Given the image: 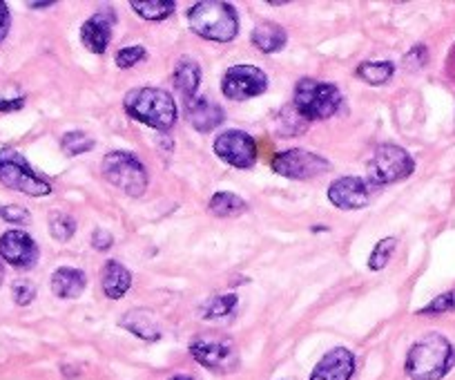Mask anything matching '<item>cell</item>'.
Segmentation results:
<instances>
[{
  "mask_svg": "<svg viewBox=\"0 0 455 380\" xmlns=\"http://www.w3.org/2000/svg\"><path fill=\"white\" fill-rule=\"evenodd\" d=\"M455 367V347L442 334H427L406 353L404 369L411 380H440Z\"/></svg>",
  "mask_w": 455,
  "mask_h": 380,
  "instance_id": "obj_1",
  "label": "cell"
},
{
  "mask_svg": "<svg viewBox=\"0 0 455 380\" xmlns=\"http://www.w3.org/2000/svg\"><path fill=\"white\" fill-rule=\"evenodd\" d=\"M125 112L139 124L165 133L177 124V103L161 87H137L125 94Z\"/></svg>",
  "mask_w": 455,
  "mask_h": 380,
  "instance_id": "obj_2",
  "label": "cell"
},
{
  "mask_svg": "<svg viewBox=\"0 0 455 380\" xmlns=\"http://www.w3.org/2000/svg\"><path fill=\"white\" fill-rule=\"evenodd\" d=\"M188 23L196 36L214 43H230L239 34V16L230 3L201 0L188 12Z\"/></svg>",
  "mask_w": 455,
  "mask_h": 380,
  "instance_id": "obj_3",
  "label": "cell"
},
{
  "mask_svg": "<svg viewBox=\"0 0 455 380\" xmlns=\"http://www.w3.org/2000/svg\"><path fill=\"white\" fill-rule=\"evenodd\" d=\"M295 110L306 121L331 119L341 106V92L335 83L301 78L295 85Z\"/></svg>",
  "mask_w": 455,
  "mask_h": 380,
  "instance_id": "obj_4",
  "label": "cell"
},
{
  "mask_svg": "<svg viewBox=\"0 0 455 380\" xmlns=\"http://www.w3.org/2000/svg\"><path fill=\"white\" fill-rule=\"evenodd\" d=\"M100 173L114 188H119L121 193L130 195V198H141L148 190V182H150L143 161L125 150L108 152L103 157V164H100Z\"/></svg>",
  "mask_w": 455,
  "mask_h": 380,
  "instance_id": "obj_5",
  "label": "cell"
},
{
  "mask_svg": "<svg viewBox=\"0 0 455 380\" xmlns=\"http://www.w3.org/2000/svg\"><path fill=\"white\" fill-rule=\"evenodd\" d=\"M0 183L16 190V193L29 195V198H47V195H52V183L43 179L14 148H3L0 150Z\"/></svg>",
  "mask_w": 455,
  "mask_h": 380,
  "instance_id": "obj_6",
  "label": "cell"
},
{
  "mask_svg": "<svg viewBox=\"0 0 455 380\" xmlns=\"http://www.w3.org/2000/svg\"><path fill=\"white\" fill-rule=\"evenodd\" d=\"M413 170L415 161L404 148L395 146V143H379L369 161V182H373L378 188L387 186V183H397L411 177Z\"/></svg>",
  "mask_w": 455,
  "mask_h": 380,
  "instance_id": "obj_7",
  "label": "cell"
},
{
  "mask_svg": "<svg viewBox=\"0 0 455 380\" xmlns=\"http://www.w3.org/2000/svg\"><path fill=\"white\" fill-rule=\"evenodd\" d=\"M270 168H273V173H277L279 177L304 182V179H313L328 173V170H331V161L323 159L317 152L304 150V148H291V150L275 155Z\"/></svg>",
  "mask_w": 455,
  "mask_h": 380,
  "instance_id": "obj_8",
  "label": "cell"
},
{
  "mask_svg": "<svg viewBox=\"0 0 455 380\" xmlns=\"http://www.w3.org/2000/svg\"><path fill=\"white\" fill-rule=\"evenodd\" d=\"M190 353L199 365L205 369L221 371H235L239 367V352L235 347L233 340L217 338V336H199L190 343Z\"/></svg>",
  "mask_w": 455,
  "mask_h": 380,
  "instance_id": "obj_9",
  "label": "cell"
},
{
  "mask_svg": "<svg viewBox=\"0 0 455 380\" xmlns=\"http://www.w3.org/2000/svg\"><path fill=\"white\" fill-rule=\"evenodd\" d=\"M268 90V77L264 69L255 65H233L228 68L221 78L223 97L230 101H246L255 99Z\"/></svg>",
  "mask_w": 455,
  "mask_h": 380,
  "instance_id": "obj_10",
  "label": "cell"
},
{
  "mask_svg": "<svg viewBox=\"0 0 455 380\" xmlns=\"http://www.w3.org/2000/svg\"><path fill=\"white\" fill-rule=\"evenodd\" d=\"M378 190L369 177H339L328 186V202L341 211H360L373 202Z\"/></svg>",
  "mask_w": 455,
  "mask_h": 380,
  "instance_id": "obj_11",
  "label": "cell"
},
{
  "mask_svg": "<svg viewBox=\"0 0 455 380\" xmlns=\"http://www.w3.org/2000/svg\"><path fill=\"white\" fill-rule=\"evenodd\" d=\"M214 155L233 168L248 170L257 164V143L243 130H226L214 139Z\"/></svg>",
  "mask_w": 455,
  "mask_h": 380,
  "instance_id": "obj_12",
  "label": "cell"
},
{
  "mask_svg": "<svg viewBox=\"0 0 455 380\" xmlns=\"http://www.w3.org/2000/svg\"><path fill=\"white\" fill-rule=\"evenodd\" d=\"M0 257L16 269H32L36 266L41 251L32 235L25 230H7L5 235H0Z\"/></svg>",
  "mask_w": 455,
  "mask_h": 380,
  "instance_id": "obj_13",
  "label": "cell"
},
{
  "mask_svg": "<svg viewBox=\"0 0 455 380\" xmlns=\"http://www.w3.org/2000/svg\"><path fill=\"white\" fill-rule=\"evenodd\" d=\"M116 25V12L112 7L96 12L94 16L83 23L81 28V41L92 54H103L108 50L109 41H112V29Z\"/></svg>",
  "mask_w": 455,
  "mask_h": 380,
  "instance_id": "obj_14",
  "label": "cell"
},
{
  "mask_svg": "<svg viewBox=\"0 0 455 380\" xmlns=\"http://www.w3.org/2000/svg\"><path fill=\"white\" fill-rule=\"evenodd\" d=\"M355 374V356L351 349L335 347L323 353L308 380H351Z\"/></svg>",
  "mask_w": 455,
  "mask_h": 380,
  "instance_id": "obj_15",
  "label": "cell"
},
{
  "mask_svg": "<svg viewBox=\"0 0 455 380\" xmlns=\"http://www.w3.org/2000/svg\"><path fill=\"white\" fill-rule=\"evenodd\" d=\"M186 117L196 133H212L226 119V112L219 103L208 97H192L186 101Z\"/></svg>",
  "mask_w": 455,
  "mask_h": 380,
  "instance_id": "obj_16",
  "label": "cell"
},
{
  "mask_svg": "<svg viewBox=\"0 0 455 380\" xmlns=\"http://www.w3.org/2000/svg\"><path fill=\"white\" fill-rule=\"evenodd\" d=\"M87 287L85 271L72 269V266H60L52 273V294L60 300L81 298Z\"/></svg>",
  "mask_w": 455,
  "mask_h": 380,
  "instance_id": "obj_17",
  "label": "cell"
},
{
  "mask_svg": "<svg viewBox=\"0 0 455 380\" xmlns=\"http://www.w3.org/2000/svg\"><path fill=\"white\" fill-rule=\"evenodd\" d=\"M130 287H132V273L121 262H105L103 271H100V289H103L105 298L121 300L128 294Z\"/></svg>",
  "mask_w": 455,
  "mask_h": 380,
  "instance_id": "obj_18",
  "label": "cell"
},
{
  "mask_svg": "<svg viewBox=\"0 0 455 380\" xmlns=\"http://www.w3.org/2000/svg\"><path fill=\"white\" fill-rule=\"evenodd\" d=\"M119 327H124L125 331L134 334L137 338L146 340V343H156V340H161V327L150 309H130V311L119 320Z\"/></svg>",
  "mask_w": 455,
  "mask_h": 380,
  "instance_id": "obj_19",
  "label": "cell"
},
{
  "mask_svg": "<svg viewBox=\"0 0 455 380\" xmlns=\"http://www.w3.org/2000/svg\"><path fill=\"white\" fill-rule=\"evenodd\" d=\"M251 41L252 45H255L259 52H264V54H275V52L286 47L288 34L279 23L264 20V23H259L255 29H252Z\"/></svg>",
  "mask_w": 455,
  "mask_h": 380,
  "instance_id": "obj_20",
  "label": "cell"
},
{
  "mask_svg": "<svg viewBox=\"0 0 455 380\" xmlns=\"http://www.w3.org/2000/svg\"><path fill=\"white\" fill-rule=\"evenodd\" d=\"M172 81H174V87H177L183 97H186V101L188 99L196 97V87H199V83H201L199 63H196L195 59H190V56H183V59H179V63L174 65Z\"/></svg>",
  "mask_w": 455,
  "mask_h": 380,
  "instance_id": "obj_21",
  "label": "cell"
},
{
  "mask_svg": "<svg viewBox=\"0 0 455 380\" xmlns=\"http://www.w3.org/2000/svg\"><path fill=\"white\" fill-rule=\"evenodd\" d=\"M208 208H210V213H212L214 217H223V220H228V217L243 215V213L248 211V204L243 202L239 195L226 193V190H221V193L212 195Z\"/></svg>",
  "mask_w": 455,
  "mask_h": 380,
  "instance_id": "obj_22",
  "label": "cell"
},
{
  "mask_svg": "<svg viewBox=\"0 0 455 380\" xmlns=\"http://www.w3.org/2000/svg\"><path fill=\"white\" fill-rule=\"evenodd\" d=\"M239 298L235 294H221V295H212V298L205 300L204 304L199 307V316L204 320H219V318H226L237 309Z\"/></svg>",
  "mask_w": 455,
  "mask_h": 380,
  "instance_id": "obj_23",
  "label": "cell"
},
{
  "mask_svg": "<svg viewBox=\"0 0 455 380\" xmlns=\"http://www.w3.org/2000/svg\"><path fill=\"white\" fill-rule=\"evenodd\" d=\"M395 74V65L391 61H366L357 68V77L369 85H387Z\"/></svg>",
  "mask_w": 455,
  "mask_h": 380,
  "instance_id": "obj_24",
  "label": "cell"
},
{
  "mask_svg": "<svg viewBox=\"0 0 455 380\" xmlns=\"http://www.w3.org/2000/svg\"><path fill=\"white\" fill-rule=\"evenodd\" d=\"M130 7L146 20H165L177 10L172 0H132Z\"/></svg>",
  "mask_w": 455,
  "mask_h": 380,
  "instance_id": "obj_25",
  "label": "cell"
},
{
  "mask_svg": "<svg viewBox=\"0 0 455 380\" xmlns=\"http://www.w3.org/2000/svg\"><path fill=\"white\" fill-rule=\"evenodd\" d=\"M50 233L56 242H68V239L74 238L76 233V220L68 213H52L50 215Z\"/></svg>",
  "mask_w": 455,
  "mask_h": 380,
  "instance_id": "obj_26",
  "label": "cell"
},
{
  "mask_svg": "<svg viewBox=\"0 0 455 380\" xmlns=\"http://www.w3.org/2000/svg\"><path fill=\"white\" fill-rule=\"evenodd\" d=\"M60 148H63L65 155L69 157L85 155V152H90L92 148H94V139H92L90 134L74 130V133L63 134V139H60Z\"/></svg>",
  "mask_w": 455,
  "mask_h": 380,
  "instance_id": "obj_27",
  "label": "cell"
},
{
  "mask_svg": "<svg viewBox=\"0 0 455 380\" xmlns=\"http://www.w3.org/2000/svg\"><path fill=\"white\" fill-rule=\"evenodd\" d=\"M397 248V239L395 238H384L375 244V248L371 251L369 255V269L371 271H382L384 266L388 264V260L393 257Z\"/></svg>",
  "mask_w": 455,
  "mask_h": 380,
  "instance_id": "obj_28",
  "label": "cell"
},
{
  "mask_svg": "<svg viewBox=\"0 0 455 380\" xmlns=\"http://www.w3.org/2000/svg\"><path fill=\"white\" fill-rule=\"evenodd\" d=\"M455 309V291H446V294L433 298L427 307H422L418 311V316H442V313H449Z\"/></svg>",
  "mask_w": 455,
  "mask_h": 380,
  "instance_id": "obj_29",
  "label": "cell"
},
{
  "mask_svg": "<svg viewBox=\"0 0 455 380\" xmlns=\"http://www.w3.org/2000/svg\"><path fill=\"white\" fill-rule=\"evenodd\" d=\"M143 59H146V47H143V45L121 47V50L116 52V56H114V61H116V65H119L121 69L134 68V65H137L139 61H143Z\"/></svg>",
  "mask_w": 455,
  "mask_h": 380,
  "instance_id": "obj_30",
  "label": "cell"
},
{
  "mask_svg": "<svg viewBox=\"0 0 455 380\" xmlns=\"http://www.w3.org/2000/svg\"><path fill=\"white\" fill-rule=\"evenodd\" d=\"M12 298H14V303L20 304V307H28V304H32L34 298H36V287H34L29 279H16L14 287H12Z\"/></svg>",
  "mask_w": 455,
  "mask_h": 380,
  "instance_id": "obj_31",
  "label": "cell"
},
{
  "mask_svg": "<svg viewBox=\"0 0 455 380\" xmlns=\"http://www.w3.org/2000/svg\"><path fill=\"white\" fill-rule=\"evenodd\" d=\"M0 217L10 224H28L29 213L23 206H0Z\"/></svg>",
  "mask_w": 455,
  "mask_h": 380,
  "instance_id": "obj_32",
  "label": "cell"
},
{
  "mask_svg": "<svg viewBox=\"0 0 455 380\" xmlns=\"http://www.w3.org/2000/svg\"><path fill=\"white\" fill-rule=\"evenodd\" d=\"M112 244H114V238L109 230L96 229L94 233H92V247H94L96 251H108V248H112Z\"/></svg>",
  "mask_w": 455,
  "mask_h": 380,
  "instance_id": "obj_33",
  "label": "cell"
},
{
  "mask_svg": "<svg viewBox=\"0 0 455 380\" xmlns=\"http://www.w3.org/2000/svg\"><path fill=\"white\" fill-rule=\"evenodd\" d=\"M12 28V14H10V7L0 0V43L5 41L7 34H10Z\"/></svg>",
  "mask_w": 455,
  "mask_h": 380,
  "instance_id": "obj_34",
  "label": "cell"
},
{
  "mask_svg": "<svg viewBox=\"0 0 455 380\" xmlns=\"http://www.w3.org/2000/svg\"><path fill=\"white\" fill-rule=\"evenodd\" d=\"M25 106V99H0V112H14Z\"/></svg>",
  "mask_w": 455,
  "mask_h": 380,
  "instance_id": "obj_35",
  "label": "cell"
},
{
  "mask_svg": "<svg viewBox=\"0 0 455 380\" xmlns=\"http://www.w3.org/2000/svg\"><path fill=\"white\" fill-rule=\"evenodd\" d=\"M54 5V3H29V7H32V10H47V7H52Z\"/></svg>",
  "mask_w": 455,
  "mask_h": 380,
  "instance_id": "obj_36",
  "label": "cell"
},
{
  "mask_svg": "<svg viewBox=\"0 0 455 380\" xmlns=\"http://www.w3.org/2000/svg\"><path fill=\"white\" fill-rule=\"evenodd\" d=\"M168 380H192V378L186 374H179V376H172V378H168Z\"/></svg>",
  "mask_w": 455,
  "mask_h": 380,
  "instance_id": "obj_37",
  "label": "cell"
},
{
  "mask_svg": "<svg viewBox=\"0 0 455 380\" xmlns=\"http://www.w3.org/2000/svg\"><path fill=\"white\" fill-rule=\"evenodd\" d=\"M3 279H5V266L0 262V287H3Z\"/></svg>",
  "mask_w": 455,
  "mask_h": 380,
  "instance_id": "obj_38",
  "label": "cell"
},
{
  "mask_svg": "<svg viewBox=\"0 0 455 380\" xmlns=\"http://www.w3.org/2000/svg\"><path fill=\"white\" fill-rule=\"evenodd\" d=\"M449 68H455V47H453V52H451V56H449Z\"/></svg>",
  "mask_w": 455,
  "mask_h": 380,
  "instance_id": "obj_39",
  "label": "cell"
}]
</instances>
